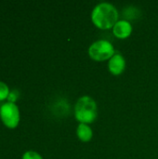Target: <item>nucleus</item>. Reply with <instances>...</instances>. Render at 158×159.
I'll use <instances>...</instances> for the list:
<instances>
[{
    "mask_svg": "<svg viewBox=\"0 0 158 159\" xmlns=\"http://www.w3.org/2000/svg\"><path fill=\"white\" fill-rule=\"evenodd\" d=\"M132 33V25L125 20H118L113 27V34L119 39L128 38Z\"/></svg>",
    "mask_w": 158,
    "mask_h": 159,
    "instance_id": "obj_6",
    "label": "nucleus"
},
{
    "mask_svg": "<svg viewBox=\"0 0 158 159\" xmlns=\"http://www.w3.org/2000/svg\"><path fill=\"white\" fill-rule=\"evenodd\" d=\"M115 54V48L112 43L104 39L95 41L88 48L89 57L96 61L110 60Z\"/></svg>",
    "mask_w": 158,
    "mask_h": 159,
    "instance_id": "obj_3",
    "label": "nucleus"
},
{
    "mask_svg": "<svg viewBox=\"0 0 158 159\" xmlns=\"http://www.w3.org/2000/svg\"><path fill=\"white\" fill-rule=\"evenodd\" d=\"M18 97H19V91L16 90V89H14V90H12V91L9 92L8 97H7V101H8V102L15 103V102L17 101Z\"/></svg>",
    "mask_w": 158,
    "mask_h": 159,
    "instance_id": "obj_10",
    "label": "nucleus"
},
{
    "mask_svg": "<svg viewBox=\"0 0 158 159\" xmlns=\"http://www.w3.org/2000/svg\"><path fill=\"white\" fill-rule=\"evenodd\" d=\"M9 89L5 82L0 81V101H4L7 99L9 94Z\"/></svg>",
    "mask_w": 158,
    "mask_h": 159,
    "instance_id": "obj_8",
    "label": "nucleus"
},
{
    "mask_svg": "<svg viewBox=\"0 0 158 159\" xmlns=\"http://www.w3.org/2000/svg\"><path fill=\"white\" fill-rule=\"evenodd\" d=\"M118 11L110 3L102 2L98 4L92 10L91 20L96 27L102 30L113 28L118 21Z\"/></svg>",
    "mask_w": 158,
    "mask_h": 159,
    "instance_id": "obj_1",
    "label": "nucleus"
},
{
    "mask_svg": "<svg viewBox=\"0 0 158 159\" xmlns=\"http://www.w3.org/2000/svg\"><path fill=\"white\" fill-rule=\"evenodd\" d=\"M108 68L112 75H119L126 69V60L120 53H115L108 62Z\"/></svg>",
    "mask_w": 158,
    "mask_h": 159,
    "instance_id": "obj_5",
    "label": "nucleus"
},
{
    "mask_svg": "<svg viewBox=\"0 0 158 159\" xmlns=\"http://www.w3.org/2000/svg\"><path fill=\"white\" fill-rule=\"evenodd\" d=\"M76 135L80 141H82L84 143H88L91 140L93 133H92V129H90V127L88 125L80 123L76 129Z\"/></svg>",
    "mask_w": 158,
    "mask_h": 159,
    "instance_id": "obj_7",
    "label": "nucleus"
},
{
    "mask_svg": "<svg viewBox=\"0 0 158 159\" xmlns=\"http://www.w3.org/2000/svg\"><path fill=\"white\" fill-rule=\"evenodd\" d=\"M0 117L2 122L8 129H15L20 123V110L13 102H5L0 107Z\"/></svg>",
    "mask_w": 158,
    "mask_h": 159,
    "instance_id": "obj_4",
    "label": "nucleus"
},
{
    "mask_svg": "<svg viewBox=\"0 0 158 159\" xmlns=\"http://www.w3.org/2000/svg\"><path fill=\"white\" fill-rule=\"evenodd\" d=\"M21 159H43V157L34 151H27L23 154Z\"/></svg>",
    "mask_w": 158,
    "mask_h": 159,
    "instance_id": "obj_9",
    "label": "nucleus"
},
{
    "mask_svg": "<svg viewBox=\"0 0 158 159\" xmlns=\"http://www.w3.org/2000/svg\"><path fill=\"white\" fill-rule=\"evenodd\" d=\"M98 116L96 102L89 96L80 97L74 106V116L81 124L93 123Z\"/></svg>",
    "mask_w": 158,
    "mask_h": 159,
    "instance_id": "obj_2",
    "label": "nucleus"
}]
</instances>
